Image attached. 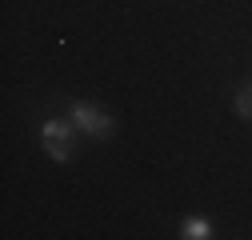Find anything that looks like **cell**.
<instances>
[{
	"instance_id": "1",
	"label": "cell",
	"mask_w": 252,
	"mask_h": 240,
	"mask_svg": "<svg viewBox=\"0 0 252 240\" xmlns=\"http://www.w3.org/2000/svg\"><path fill=\"white\" fill-rule=\"evenodd\" d=\"M80 132H76V124L64 116H52V120H44L40 124V144H44V152L56 160V164H68L72 160V140H76Z\"/></svg>"
},
{
	"instance_id": "2",
	"label": "cell",
	"mask_w": 252,
	"mask_h": 240,
	"mask_svg": "<svg viewBox=\"0 0 252 240\" xmlns=\"http://www.w3.org/2000/svg\"><path fill=\"white\" fill-rule=\"evenodd\" d=\"M68 120L76 124L80 136H92V140H108L116 132V120L108 112H100L96 104H88V100H72L68 104Z\"/></svg>"
},
{
	"instance_id": "3",
	"label": "cell",
	"mask_w": 252,
	"mask_h": 240,
	"mask_svg": "<svg viewBox=\"0 0 252 240\" xmlns=\"http://www.w3.org/2000/svg\"><path fill=\"white\" fill-rule=\"evenodd\" d=\"M180 236H184V240H208V236H212V224H208L204 216H188V220L180 224Z\"/></svg>"
},
{
	"instance_id": "4",
	"label": "cell",
	"mask_w": 252,
	"mask_h": 240,
	"mask_svg": "<svg viewBox=\"0 0 252 240\" xmlns=\"http://www.w3.org/2000/svg\"><path fill=\"white\" fill-rule=\"evenodd\" d=\"M232 104H236V112H240L244 120H252V84H248V88H240Z\"/></svg>"
}]
</instances>
